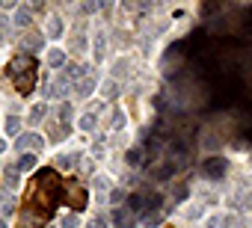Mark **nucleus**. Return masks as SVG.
<instances>
[{"instance_id": "8", "label": "nucleus", "mask_w": 252, "mask_h": 228, "mask_svg": "<svg viewBox=\"0 0 252 228\" xmlns=\"http://www.w3.org/2000/svg\"><path fill=\"white\" fill-rule=\"evenodd\" d=\"M45 30H48V36H51V39H57V36L63 33V21H60L57 15H51V18H48V27H45Z\"/></svg>"}, {"instance_id": "19", "label": "nucleus", "mask_w": 252, "mask_h": 228, "mask_svg": "<svg viewBox=\"0 0 252 228\" xmlns=\"http://www.w3.org/2000/svg\"><path fill=\"white\" fill-rule=\"evenodd\" d=\"M6 131H9V134H18V131H21V122H18L15 116H12V119H6Z\"/></svg>"}, {"instance_id": "20", "label": "nucleus", "mask_w": 252, "mask_h": 228, "mask_svg": "<svg viewBox=\"0 0 252 228\" xmlns=\"http://www.w3.org/2000/svg\"><path fill=\"white\" fill-rule=\"evenodd\" d=\"M77 160H80L77 154H63V157H60L57 163H60V166H71V163H77Z\"/></svg>"}, {"instance_id": "22", "label": "nucleus", "mask_w": 252, "mask_h": 228, "mask_svg": "<svg viewBox=\"0 0 252 228\" xmlns=\"http://www.w3.org/2000/svg\"><path fill=\"white\" fill-rule=\"evenodd\" d=\"M77 225H80V222H77V216H74V213H68V216L63 219V228H77Z\"/></svg>"}, {"instance_id": "26", "label": "nucleus", "mask_w": 252, "mask_h": 228, "mask_svg": "<svg viewBox=\"0 0 252 228\" xmlns=\"http://www.w3.org/2000/svg\"><path fill=\"white\" fill-rule=\"evenodd\" d=\"M89 228H107V222L98 216V219H92V222H89Z\"/></svg>"}, {"instance_id": "13", "label": "nucleus", "mask_w": 252, "mask_h": 228, "mask_svg": "<svg viewBox=\"0 0 252 228\" xmlns=\"http://www.w3.org/2000/svg\"><path fill=\"white\" fill-rule=\"evenodd\" d=\"M33 166H36V157H33V154H21V160H18V169H21V172H30Z\"/></svg>"}, {"instance_id": "7", "label": "nucleus", "mask_w": 252, "mask_h": 228, "mask_svg": "<svg viewBox=\"0 0 252 228\" xmlns=\"http://www.w3.org/2000/svg\"><path fill=\"white\" fill-rule=\"evenodd\" d=\"M45 113H48V104H36V107L30 110V125H39V122H45Z\"/></svg>"}, {"instance_id": "23", "label": "nucleus", "mask_w": 252, "mask_h": 228, "mask_svg": "<svg viewBox=\"0 0 252 228\" xmlns=\"http://www.w3.org/2000/svg\"><path fill=\"white\" fill-rule=\"evenodd\" d=\"M60 119H63V122H71V107H68V104L60 107Z\"/></svg>"}, {"instance_id": "6", "label": "nucleus", "mask_w": 252, "mask_h": 228, "mask_svg": "<svg viewBox=\"0 0 252 228\" xmlns=\"http://www.w3.org/2000/svg\"><path fill=\"white\" fill-rule=\"evenodd\" d=\"M205 175H208V178H222V175H225V160H222V157L205 160Z\"/></svg>"}, {"instance_id": "9", "label": "nucleus", "mask_w": 252, "mask_h": 228, "mask_svg": "<svg viewBox=\"0 0 252 228\" xmlns=\"http://www.w3.org/2000/svg\"><path fill=\"white\" fill-rule=\"evenodd\" d=\"M107 190H110V181H107L104 175H98V178H95V193H98V199H107Z\"/></svg>"}, {"instance_id": "18", "label": "nucleus", "mask_w": 252, "mask_h": 228, "mask_svg": "<svg viewBox=\"0 0 252 228\" xmlns=\"http://www.w3.org/2000/svg\"><path fill=\"white\" fill-rule=\"evenodd\" d=\"M71 45H74V51H77V54H83V51H86V39H83V36H74V39H71Z\"/></svg>"}, {"instance_id": "12", "label": "nucleus", "mask_w": 252, "mask_h": 228, "mask_svg": "<svg viewBox=\"0 0 252 228\" xmlns=\"http://www.w3.org/2000/svg\"><path fill=\"white\" fill-rule=\"evenodd\" d=\"M92 89H95V77H83V80L77 83V92H80V95H89Z\"/></svg>"}, {"instance_id": "28", "label": "nucleus", "mask_w": 252, "mask_h": 228, "mask_svg": "<svg viewBox=\"0 0 252 228\" xmlns=\"http://www.w3.org/2000/svg\"><path fill=\"white\" fill-rule=\"evenodd\" d=\"M0 228H6V219H3V216H0Z\"/></svg>"}, {"instance_id": "5", "label": "nucleus", "mask_w": 252, "mask_h": 228, "mask_svg": "<svg viewBox=\"0 0 252 228\" xmlns=\"http://www.w3.org/2000/svg\"><path fill=\"white\" fill-rule=\"evenodd\" d=\"M113 222H116V228H134V210L131 207H119Z\"/></svg>"}, {"instance_id": "14", "label": "nucleus", "mask_w": 252, "mask_h": 228, "mask_svg": "<svg viewBox=\"0 0 252 228\" xmlns=\"http://www.w3.org/2000/svg\"><path fill=\"white\" fill-rule=\"evenodd\" d=\"M15 24H18V27H27V24H30V12H27V9H18V12H15Z\"/></svg>"}, {"instance_id": "16", "label": "nucleus", "mask_w": 252, "mask_h": 228, "mask_svg": "<svg viewBox=\"0 0 252 228\" xmlns=\"http://www.w3.org/2000/svg\"><path fill=\"white\" fill-rule=\"evenodd\" d=\"M101 57H104V33L95 36V59H101Z\"/></svg>"}, {"instance_id": "10", "label": "nucleus", "mask_w": 252, "mask_h": 228, "mask_svg": "<svg viewBox=\"0 0 252 228\" xmlns=\"http://www.w3.org/2000/svg\"><path fill=\"white\" fill-rule=\"evenodd\" d=\"M39 45H42V39L33 36V33H30L27 39H21V48H24V51H39Z\"/></svg>"}, {"instance_id": "3", "label": "nucleus", "mask_w": 252, "mask_h": 228, "mask_svg": "<svg viewBox=\"0 0 252 228\" xmlns=\"http://www.w3.org/2000/svg\"><path fill=\"white\" fill-rule=\"evenodd\" d=\"M68 204H71L74 210H83V207H86V190L77 187V184H68Z\"/></svg>"}, {"instance_id": "11", "label": "nucleus", "mask_w": 252, "mask_h": 228, "mask_svg": "<svg viewBox=\"0 0 252 228\" xmlns=\"http://www.w3.org/2000/svg\"><path fill=\"white\" fill-rule=\"evenodd\" d=\"M63 62H65V54H63V51H51V54H48V65H51V68H60Z\"/></svg>"}, {"instance_id": "1", "label": "nucleus", "mask_w": 252, "mask_h": 228, "mask_svg": "<svg viewBox=\"0 0 252 228\" xmlns=\"http://www.w3.org/2000/svg\"><path fill=\"white\" fill-rule=\"evenodd\" d=\"M9 74L15 77V86H18V92H30L33 89V74H36V68H33V62L27 59V57H18V59H12V65H9Z\"/></svg>"}, {"instance_id": "15", "label": "nucleus", "mask_w": 252, "mask_h": 228, "mask_svg": "<svg viewBox=\"0 0 252 228\" xmlns=\"http://www.w3.org/2000/svg\"><path fill=\"white\" fill-rule=\"evenodd\" d=\"M80 128H83V131H92V128H95V113H86V116L80 119Z\"/></svg>"}, {"instance_id": "25", "label": "nucleus", "mask_w": 252, "mask_h": 228, "mask_svg": "<svg viewBox=\"0 0 252 228\" xmlns=\"http://www.w3.org/2000/svg\"><path fill=\"white\" fill-rule=\"evenodd\" d=\"M122 125H125V116H122V113H113V128L119 131Z\"/></svg>"}, {"instance_id": "2", "label": "nucleus", "mask_w": 252, "mask_h": 228, "mask_svg": "<svg viewBox=\"0 0 252 228\" xmlns=\"http://www.w3.org/2000/svg\"><path fill=\"white\" fill-rule=\"evenodd\" d=\"M54 190H57V178H54L51 172L42 175V178H39V204H42L45 210H51V207L57 204V193H54Z\"/></svg>"}, {"instance_id": "4", "label": "nucleus", "mask_w": 252, "mask_h": 228, "mask_svg": "<svg viewBox=\"0 0 252 228\" xmlns=\"http://www.w3.org/2000/svg\"><path fill=\"white\" fill-rule=\"evenodd\" d=\"M42 137L39 134H24V137H18V142H15V148L24 154V148H30V151H36V148H42Z\"/></svg>"}, {"instance_id": "27", "label": "nucleus", "mask_w": 252, "mask_h": 228, "mask_svg": "<svg viewBox=\"0 0 252 228\" xmlns=\"http://www.w3.org/2000/svg\"><path fill=\"white\" fill-rule=\"evenodd\" d=\"M3 148H6V142H3V140H0V154H3Z\"/></svg>"}, {"instance_id": "29", "label": "nucleus", "mask_w": 252, "mask_h": 228, "mask_svg": "<svg viewBox=\"0 0 252 228\" xmlns=\"http://www.w3.org/2000/svg\"><path fill=\"white\" fill-rule=\"evenodd\" d=\"M0 199H3V193H0Z\"/></svg>"}, {"instance_id": "24", "label": "nucleus", "mask_w": 252, "mask_h": 228, "mask_svg": "<svg viewBox=\"0 0 252 228\" xmlns=\"http://www.w3.org/2000/svg\"><path fill=\"white\" fill-rule=\"evenodd\" d=\"M208 228H225V219H222V216H214V219L208 222Z\"/></svg>"}, {"instance_id": "17", "label": "nucleus", "mask_w": 252, "mask_h": 228, "mask_svg": "<svg viewBox=\"0 0 252 228\" xmlns=\"http://www.w3.org/2000/svg\"><path fill=\"white\" fill-rule=\"evenodd\" d=\"M116 89H119V86H116V80H107L101 92H104V98H116Z\"/></svg>"}, {"instance_id": "21", "label": "nucleus", "mask_w": 252, "mask_h": 228, "mask_svg": "<svg viewBox=\"0 0 252 228\" xmlns=\"http://www.w3.org/2000/svg\"><path fill=\"white\" fill-rule=\"evenodd\" d=\"M6 184H9L12 190L18 187V172H15V169H9V172H6Z\"/></svg>"}]
</instances>
